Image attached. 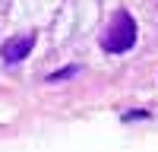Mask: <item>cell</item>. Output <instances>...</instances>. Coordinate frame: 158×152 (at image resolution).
<instances>
[{"label": "cell", "mask_w": 158, "mask_h": 152, "mask_svg": "<svg viewBox=\"0 0 158 152\" xmlns=\"http://www.w3.org/2000/svg\"><path fill=\"white\" fill-rule=\"evenodd\" d=\"M136 32H139L136 19L127 10H117L111 16V22L104 25V32H101V51H108V54H127L136 44Z\"/></svg>", "instance_id": "6da1fadb"}, {"label": "cell", "mask_w": 158, "mask_h": 152, "mask_svg": "<svg viewBox=\"0 0 158 152\" xmlns=\"http://www.w3.org/2000/svg\"><path fill=\"white\" fill-rule=\"evenodd\" d=\"M35 48V32H25V35H16V38H10V41L3 44V60L6 63H19V60H25L29 57V51Z\"/></svg>", "instance_id": "7a4b0ae2"}, {"label": "cell", "mask_w": 158, "mask_h": 152, "mask_svg": "<svg viewBox=\"0 0 158 152\" xmlns=\"http://www.w3.org/2000/svg\"><path fill=\"white\" fill-rule=\"evenodd\" d=\"M79 70L76 67H67V70H60V73H51L48 76V82H60V79H70V76H76Z\"/></svg>", "instance_id": "3957f363"}]
</instances>
